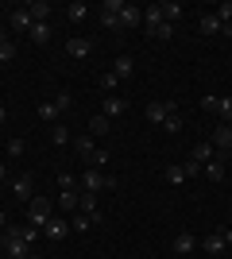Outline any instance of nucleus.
<instances>
[{"instance_id":"f257e3e1","label":"nucleus","mask_w":232,"mask_h":259,"mask_svg":"<svg viewBox=\"0 0 232 259\" xmlns=\"http://www.w3.org/2000/svg\"><path fill=\"white\" fill-rule=\"evenodd\" d=\"M77 190H81V194H105V190H116V178L97 170V166H85L81 178H77Z\"/></svg>"},{"instance_id":"f03ea898","label":"nucleus","mask_w":232,"mask_h":259,"mask_svg":"<svg viewBox=\"0 0 232 259\" xmlns=\"http://www.w3.org/2000/svg\"><path fill=\"white\" fill-rule=\"evenodd\" d=\"M0 251L8 259H23L31 251V244L23 240V228H4V236H0Z\"/></svg>"},{"instance_id":"7ed1b4c3","label":"nucleus","mask_w":232,"mask_h":259,"mask_svg":"<svg viewBox=\"0 0 232 259\" xmlns=\"http://www.w3.org/2000/svg\"><path fill=\"white\" fill-rule=\"evenodd\" d=\"M55 217V205L47 201V197H31V205H27V228H39L43 232V225Z\"/></svg>"},{"instance_id":"20e7f679","label":"nucleus","mask_w":232,"mask_h":259,"mask_svg":"<svg viewBox=\"0 0 232 259\" xmlns=\"http://www.w3.org/2000/svg\"><path fill=\"white\" fill-rule=\"evenodd\" d=\"M120 8H124V0H105V4L97 8V20H101V27L116 31V27H120Z\"/></svg>"},{"instance_id":"39448f33","label":"nucleus","mask_w":232,"mask_h":259,"mask_svg":"<svg viewBox=\"0 0 232 259\" xmlns=\"http://www.w3.org/2000/svg\"><path fill=\"white\" fill-rule=\"evenodd\" d=\"M201 248L209 251L213 259H221V255H224V248H232V244H228V228H217V232H209V236L201 240Z\"/></svg>"},{"instance_id":"423d86ee","label":"nucleus","mask_w":232,"mask_h":259,"mask_svg":"<svg viewBox=\"0 0 232 259\" xmlns=\"http://www.w3.org/2000/svg\"><path fill=\"white\" fill-rule=\"evenodd\" d=\"M174 112H178L174 101H151V105H147V120H151V124H163V120L174 116Z\"/></svg>"},{"instance_id":"0eeeda50","label":"nucleus","mask_w":232,"mask_h":259,"mask_svg":"<svg viewBox=\"0 0 232 259\" xmlns=\"http://www.w3.org/2000/svg\"><path fill=\"white\" fill-rule=\"evenodd\" d=\"M70 232H74V228H70V221H62V217H51V221L43 225V236L55 240V244H58V240H66Z\"/></svg>"},{"instance_id":"6e6552de","label":"nucleus","mask_w":232,"mask_h":259,"mask_svg":"<svg viewBox=\"0 0 232 259\" xmlns=\"http://www.w3.org/2000/svg\"><path fill=\"white\" fill-rule=\"evenodd\" d=\"M101 112H105L109 120H116V116H124V112H128V101L116 97V93H109V97L101 101Z\"/></svg>"},{"instance_id":"1a4fd4ad","label":"nucleus","mask_w":232,"mask_h":259,"mask_svg":"<svg viewBox=\"0 0 232 259\" xmlns=\"http://www.w3.org/2000/svg\"><path fill=\"white\" fill-rule=\"evenodd\" d=\"M8 23H12V31H23V35L31 31V27H35V20H31V12H27V4L12 12V16H8Z\"/></svg>"},{"instance_id":"9d476101","label":"nucleus","mask_w":232,"mask_h":259,"mask_svg":"<svg viewBox=\"0 0 232 259\" xmlns=\"http://www.w3.org/2000/svg\"><path fill=\"white\" fill-rule=\"evenodd\" d=\"M58 209L62 213H77L81 209V190H58Z\"/></svg>"},{"instance_id":"9b49d317","label":"nucleus","mask_w":232,"mask_h":259,"mask_svg":"<svg viewBox=\"0 0 232 259\" xmlns=\"http://www.w3.org/2000/svg\"><path fill=\"white\" fill-rule=\"evenodd\" d=\"M93 225H101V213H81V209H77V213L70 217V228H74V232H89Z\"/></svg>"},{"instance_id":"f8f14e48","label":"nucleus","mask_w":232,"mask_h":259,"mask_svg":"<svg viewBox=\"0 0 232 259\" xmlns=\"http://www.w3.org/2000/svg\"><path fill=\"white\" fill-rule=\"evenodd\" d=\"M209 143L217 147V151H228V147H232V124H217L213 136H209Z\"/></svg>"},{"instance_id":"ddd939ff","label":"nucleus","mask_w":232,"mask_h":259,"mask_svg":"<svg viewBox=\"0 0 232 259\" xmlns=\"http://www.w3.org/2000/svg\"><path fill=\"white\" fill-rule=\"evenodd\" d=\"M201 174H209V182H224V178H228V162L217 155L213 162H205V166H201Z\"/></svg>"},{"instance_id":"4468645a","label":"nucleus","mask_w":232,"mask_h":259,"mask_svg":"<svg viewBox=\"0 0 232 259\" xmlns=\"http://www.w3.org/2000/svg\"><path fill=\"white\" fill-rule=\"evenodd\" d=\"M12 194H16V197H27V201H31V197H35V178H31V174H20V178H12Z\"/></svg>"},{"instance_id":"2eb2a0df","label":"nucleus","mask_w":232,"mask_h":259,"mask_svg":"<svg viewBox=\"0 0 232 259\" xmlns=\"http://www.w3.org/2000/svg\"><path fill=\"white\" fill-rule=\"evenodd\" d=\"M144 23V8L140 4H124L120 8V27H140Z\"/></svg>"},{"instance_id":"dca6fc26","label":"nucleus","mask_w":232,"mask_h":259,"mask_svg":"<svg viewBox=\"0 0 232 259\" xmlns=\"http://www.w3.org/2000/svg\"><path fill=\"white\" fill-rule=\"evenodd\" d=\"M190 159L205 166V162H213V159H217V147H213L209 140H201V143H194V151H190Z\"/></svg>"},{"instance_id":"f3484780","label":"nucleus","mask_w":232,"mask_h":259,"mask_svg":"<svg viewBox=\"0 0 232 259\" xmlns=\"http://www.w3.org/2000/svg\"><path fill=\"white\" fill-rule=\"evenodd\" d=\"M89 51H93V43H89V39H81V35L66 39V54H70V58H89Z\"/></svg>"},{"instance_id":"a211bd4d","label":"nucleus","mask_w":232,"mask_h":259,"mask_svg":"<svg viewBox=\"0 0 232 259\" xmlns=\"http://www.w3.org/2000/svg\"><path fill=\"white\" fill-rule=\"evenodd\" d=\"M132 70H135V58H132V54H116V62H112V74L124 81V77H132Z\"/></svg>"},{"instance_id":"6ab92c4d","label":"nucleus","mask_w":232,"mask_h":259,"mask_svg":"<svg viewBox=\"0 0 232 259\" xmlns=\"http://www.w3.org/2000/svg\"><path fill=\"white\" fill-rule=\"evenodd\" d=\"M198 244H201V240L194 236V232H178V236H174V251H178V255H190Z\"/></svg>"},{"instance_id":"aec40b11","label":"nucleus","mask_w":232,"mask_h":259,"mask_svg":"<svg viewBox=\"0 0 232 259\" xmlns=\"http://www.w3.org/2000/svg\"><path fill=\"white\" fill-rule=\"evenodd\" d=\"M198 27H201V35H209V39H213V35H221V27H224V23L217 20L213 12H205V16H201V23H198Z\"/></svg>"},{"instance_id":"412c9836","label":"nucleus","mask_w":232,"mask_h":259,"mask_svg":"<svg viewBox=\"0 0 232 259\" xmlns=\"http://www.w3.org/2000/svg\"><path fill=\"white\" fill-rule=\"evenodd\" d=\"M159 12H163V20H166V23H174V27H178V20H182V4H174V0H163V4H159Z\"/></svg>"},{"instance_id":"4be33fe9","label":"nucleus","mask_w":232,"mask_h":259,"mask_svg":"<svg viewBox=\"0 0 232 259\" xmlns=\"http://www.w3.org/2000/svg\"><path fill=\"white\" fill-rule=\"evenodd\" d=\"M74 151L81 155V159H85V166H89V162H93V151H97V147H93V140H89V136H77V140H74Z\"/></svg>"},{"instance_id":"5701e85b","label":"nucleus","mask_w":232,"mask_h":259,"mask_svg":"<svg viewBox=\"0 0 232 259\" xmlns=\"http://www.w3.org/2000/svg\"><path fill=\"white\" fill-rule=\"evenodd\" d=\"M27 12H31V20H35V23H47V16H51L55 8H51L47 0H35V4H27Z\"/></svg>"},{"instance_id":"b1692460","label":"nucleus","mask_w":232,"mask_h":259,"mask_svg":"<svg viewBox=\"0 0 232 259\" xmlns=\"http://www.w3.org/2000/svg\"><path fill=\"white\" fill-rule=\"evenodd\" d=\"M163 178H166L170 186H182V182H190V178H186V166H182V162H174V166H166V174H163Z\"/></svg>"},{"instance_id":"393cba45","label":"nucleus","mask_w":232,"mask_h":259,"mask_svg":"<svg viewBox=\"0 0 232 259\" xmlns=\"http://www.w3.org/2000/svg\"><path fill=\"white\" fill-rule=\"evenodd\" d=\"M147 35H151V39H159V43H166V39H174V23H159V27H147Z\"/></svg>"},{"instance_id":"a878e982","label":"nucleus","mask_w":232,"mask_h":259,"mask_svg":"<svg viewBox=\"0 0 232 259\" xmlns=\"http://www.w3.org/2000/svg\"><path fill=\"white\" fill-rule=\"evenodd\" d=\"M213 116L221 120V124H232V97H217V112Z\"/></svg>"},{"instance_id":"bb28decb","label":"nucleus","mask_w":232,"mask_h":259,"mask_svg":"<svg viewBox=\"0 0 232 259\" xmlns=\"http://www.w3.org/2000/svg\"><path fill=\"white\" fill-rule=\"evenodd\" d=\"M27 39L31 43H51V23H35L31 31H27Z\"/></svg>"},{"instance_id":"cd10ccee","label":"nucleus","mask_w":232,"mask_h":259,"mask_svg":"<svg viewBox=\"0 0 232 259\" xmlns=\"http://www.w3.org/2000/svg\"><path fill=\"white\" fill-rule=\"evenodd\" d=\"M109 128H112V120L105 116V112H97V116L89 120V132H93V136H105V132H109Z\"/></svg>"},{"instance_id":"c85d7f7f","label":"nucleus","mask_w":232,"mask_h":259,"mask_svg":"<svg viewBox=\"0 0 232 259\" xmlns=\"http://www.w3.org/2000/svg\"><path fill=\"white\" fill-rule=\"evenodd\" d=\"M163 23V12H159V4H147L144 8V27H159Z\"/></svg>"},{"instance_id":"c756f323","label":"nucleus","mask_w":232,"mask_h":259,"mask_svg":"<svg viewBox=\"0 0 232 259\" xmlns=\"http://www.w3.org/2000/svg\"><path fill=\"white\" fill-rule=\"evenodd\" d=\"M85 16H89V8H85V4H70V8H66V20H70V23H81Z\"/></svg>"},{"instance_id":"7c9ffc66","label":"nucleus","mask_w":232,"mask_h":259,"mask_svg":"<svg viewBox=\"0 0 232 259\" xmlns=\"http://www.w3.org/2000/svg\"><path fill=\"white\" fill-rule=\"evenodd\" d=\"M12 58H16V43H12V39H4V43H0V66H8Z\"/></svg>"},{"instance_id":"2f4dec72","label":"nucleus","mask_w":232,"mask_h":259,"mask_svg":"<svg viewBox=\"0 0 232 259\" xmlns=\"http://www.w3.org/2000/svg\"><path fill=\"white\" fill-rule=\"evenodd\" d=\"M62 112H58V105L55 101H47V105H39V120H58Z\"/></svg>"},{"instance_id":"473e14b6","label":"nucleus","mask_w":232,"mask_h":259,"mask_svg":"<svg viewBox=\"0 0 232 259\" xmlns=\"http://www.w3.org/2000/svg\"><path fill=\"white\" fill-rule=\"evenodd\" d=\"M213 16H217V20H221V23H232V0H224V4H217V8H213Z\"/></svg>"},{"instance_id":"72a5a7b5","label":"nucleus","mask_w":232,"mask_h":259,"mask_svg":"<svg viewBox=\"0 0 232 259\" xmlns=\"http://www.w3.org/2000/svg\"><path fill=\"white\" fill-rule=\"evenodd\" d=\"M81 213H101L97 209V194H81Z\"/></svg>"},{"instance_id":"f704fd0d","label":"nucleus","mask_w":232,"mask_h":259,"mask_svg":"<svg viewBox=\"0 0 232 259\" xmlns=\"http://www.w3.org/2000/svg\"><path fill=\"white\" fill-rule=\"evenodd\" d=\"M58 190H77V178L62 170V174H58Z\"/></svg>"},{"instance_id":"c9c22d12","label":"nucleus","mask_w":232,"mask_h":259,"mask_svg":"<svg viewBox=\"0 0 232 259\" xmlns=\"http://www.w3.org/2000/svg\"><path fill=\"white\" fill-rule=\"evenodd\" d=\"M116 81H120V77L112 74V70H109V74H101V89H105V93H112V89H116Z\"/></svg>"},{"instance_id":"e433bc0d","label":"nucleus","mask_w":232,"mask_h":259,"mask_svg":"<svg viewBox=\"0 0 232 259\" xmlns=\"http://www.w3.org/2000/svg\"><path fill=\"white\" fill-rule=\"evenodd\" d=\"M23 151H27V143H23V140H8V155H12V159H20Z\"/></svg>"},{"instance_id":"4c0bfd02","label":"nucleus","mask_w":232,"mask_h":259,"mask_svg":"<svg viewBox=\"0 0 232 259\" xmlns=\"http://www.w3.org/2000/svg\"><path fill=\"white\" fill-rule=\"evenodd\" d=\"M74 136H70V128L66 124H55V143H70Z\"/></svg>"},{"instance_id":"58836bf2","label":"nucleus","mask_w":232,"mask_h":259,"mask_svg":"<svg viewBox=\"0 0 232 259\" xmlns=\"http://www.w3.org/2000/svg\"><path fill=\"white\" fill-rule=\"evenodd\" d=\"M55 105H58V112H66V108L74 105V97H70L66 89H62V93H58V97H55Z\"/></svg>"},{"instance_id":"ea45409f","label":"nucleus","mask_w":232,"mask_h":259,"mask_svg":"<svg viewBox=\"0 0 232 259\" xmlns=\"http://www.w3.org/2000/svg\"><path fill=\"white\" fill-rule=\"evenodd\" d=\"M163 128H166V132H182V116H178V112H174V116H166Z\"/></svg>"},{"instance_id":"a19ab883","label":"nucleus","mask_w":232,"mask_h":259,"mask_svg":"<svg viewBox=\"0 0 232 259\" xmlns=\"http://www.w3.org/2000/svg\"><path fill=\"white\" fill-rule=\"evenodd\" d=\"M105 162H109V151H101V147H97V151H93V162H89V166H97V170H101Z\"/></svg>"},{"instance_id":"79ce46f5","label":"nucleus","mask_w":232,"mask_h":259,"mask_svg":"<svg viewBox=\"0 0 232 259\" xmlns=\"http://www.w3.org/2000/svg\"><path fill=\"white\" fill-rule=\"evenodd\" d=\"M182 166H186V178H194V174H201V162H194V159H186V162H182Z\"/></svg>"},{"instance_id":"37998d69","label":"nucleus","mask_w":232,"mask_h":259,"mask_svg":"<svg viewBox=\"0 0 232 259\" xmlns=\"http://www.w3.org/2000/svg\"><path fill=\"white\" fill-rule=\"evenodd\" d=\"M201 108H205V112H217V97H213V93H209V97H201Z\"/></svg>"},{"instance_id":"c03bdc74","label":"nucleus","mask_w":232,"mask_h":259,"mask_svg":"<svg viewBox=\"0 0 232 259\" xmlns=\"http://www.w3.org/2000/svg\"><path fill=\"white\" fill-rule=\"evenodd\" d=\"M217 155H221L224 162H232V147H228V151H217Z\"/></svg>"},{"instance_id":"a18cd8bd","label":"nucleus","mask_w":232,"mask_h":259,"mask_svg":"<svg viewBox=\"0 0 232 259\" xmlns=\"http://www.w3.org/2000/svg\"><path fill=\"white\" fill-rule=\"evenodd\" d=\"M4 120H8V108H4V105H0V124H4Z\"/></svg>"},{"instance_id":"49530a36","label":"nucleus","mask_w":232,"mask_h":259,"mask_svg":"<svg viewBox=\"0 0 232 259\" xmlns=\"http://www.w3.org/2000/svg\"><path fill=\"white\" fill-rule=\"evenodd\" d=\"M23 259H43V255H39V251H27V255H23Z\"/></svg>"},{"instance_id":"de8ad7c7","label":"nucleus","mask_w":232,"mask_h":259,"mask_svg":"<svg viewBox=\"0 0 232 259\" xmlns=\"http://www.w3.org/2000/svg\"><path fill=\"white\" fill-rule=\"evenodd\" d=\"M4 225H8V217H4V213H0V228H4Z\"/></svg>"},{"instance_id":"09e8293b","label":"nucleus","mask_w":232,"mask_h":259,"mask_svg":"<svg viewBox=\"0 0 232 259\" xmlns=\"http://www.w3.org/2000/svg\"><path fill=\"white\" fill-rule=\"evenodd\" d=\"M0 43H4V23H0Z\"/></svg>"}]
</instances>
